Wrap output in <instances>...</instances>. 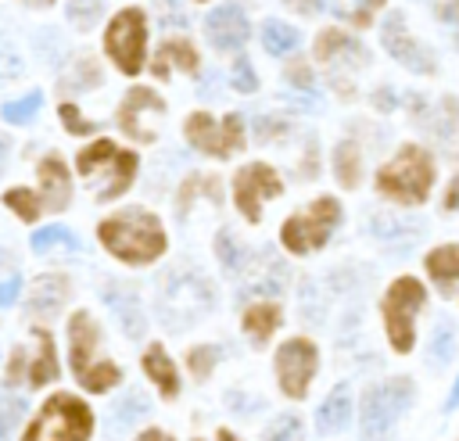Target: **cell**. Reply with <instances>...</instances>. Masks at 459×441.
Here are the masks:
<instances>
[{
    "mask_svg": "<svg viewBox=\"0 0 459 441\" xmlns=\"http://www.w3.org/2000/svg\"><path fill=\"white\" fill-rule=\"evenodd\" d=\"M79 251V240L72 237V229H65V226H47V229H39L36 237H32V251L36 255H47V251Z\"/></svg>",
    "mask_w": 459,
    "mask_h": 441,
    "instance_id": "obj_28",
    "label": "cell"
},
{
    "mask_svg": "<svg viewBox=\"0 0 459 441\" xmlns=\"http://www.w3.org/2000/svg\"><path fill=\"white\" fill-rule=\"evenodd\" d=\"M18 416H22V398L7 391V394H4V437H11V430H14Z\"/></svg>",
    "mask_w": 459,
    "mask_h": 441,
    "instance_id": "obj_39",
    "label": "cell"
},
{
    "mask_svg": "<svg viewBox=\"0 0 459 441\" xmlns=\"http://www.w3.org/2000/svg\"><path fill=\"white\" fill-rule=\"evenodd\" d=\"M276 326H280V308H276V305H251V308L244 312V330H247V337H251L258 348L273 337Z\"/></svg>",
    "mask_w": 459,
    "mask_h": 441,
    "instance_id": "obj_26",
    "label": "cell"
},
{
    "mask_svg": "<svg viewBox=\"0 0 459 441\" xmlns=\"http://www.w3.org/2000/svg\"><path fill=\"white\" fill-rule=\"evenodd\" d=\"M100 240L111 255H118L122 262H133V265L154 262L165 251L161 222L143 208H126V212L104 219L100 222Z\"/></svg>",
    "mask_w": 459,
    "mask_h": 441,
    "instance_id": "obj_1",
    "label": "cell"
},
{
    "mask_svg": "<svg viewBox=\"0 0 459 441\" xmlns=\"http://www.w3.org/2000/svg\"><path fill=\"white\" fill-rule=\"evenodd\" d=\"M290 7H298L301 14H319L323 7H326V0H287Z\"/></svg>",
    "mask_w": 459,
    "mask_h": 441,
    "instance_id": "obj_44",
    "label": "cell"
},
{
    "mask_svg": "<svg viewBox=\"0 0 459 441\" xmlns=\"http://www.w3.org/2000/svg\"><path fill=\"white\" fill-rule=\"evenodd\" d=\"M333 169H337V179L344 186H355L359 183V151L351 140L337 143V154H333Z\"/></svg>",
    "mask_w": 459,
    "mask_h": 441,
    "instance_id": "obj_31",
    "label": "cell"
},
{
    "mask_svg": "<svg viewBox=\"0 0 459 441\" xmlns=\"http://www.w3.org/2000/svg\"><path fill=\"white\" fill-rule=\"evenodd\" d=\"M14 298H18V276H14V272H7V280H4V294H0V301H4V305H14Z\"/></svg>",
    "mask_w": 459,
    "mask_h": 441,
    "instance_id": "obj_43",
    "label": "cell"
},
{
    "mask_svg": "<svg viewBox=\"0 0 459 441\" xmlns=\"http://www.w3.org/2000/svg\"><path fill=\"white\" fill-rule=\"evenodd\" d=\"M215 305V294H212V283L197 272H169L165 276V287H161V316L169 326H190L197 316H204L208 308Z\"/></svg>",
    "mask_w": 459,
    "mask_h": 441,
    "instance_id": "obj_6",
    "label": "cell"
},
{
    "mask_svg": "<svg viewBox=\"0 0 459 441\" xmlns=\"http://www.w3.org/2000/svg\"><path fill=\"white\" fill-rule=\"evenodd\" d=\"M215 247H219V262L226 265V272H237L240 269V247H237V240L230 233H219Z\"/></svg>",
    "mask_w": 459,
    "mask_h": 441,
    "instance_id": "obj_36",
    "label": "cell"
},
{
    "mask_svg": "<svg viewBox=\"0 0 459 441\" xmlns=\"http://www.w3.org/2000/svg\"><path fill=\"white\" fill-rule=\"evenodd\" d=\"M68 18L79 29H90L100 18V0H68Z\"/></svg>",
    "mask_w": 459,
    "mask_h": 441,
    "instance_id": "obj_35",
    "label": "cell"
},
{
    "mask_svg": "<svg viewBox=\"0 0 459 441\" xmlns=\"http://www.w3.org/2000/svg\"><path fill=\"white\" fill-rule=\"evenodd\" d=\"M161 22H165V25H172V22H176V25H183V22H186V18H183V14H179V7H169V11H165V18H161Z\"/></svg>",
    "mask_w": 459,
    "mask_h": 441,
    "instance_id": "obj_46",
    "label": "cell"
},
{
    "mask_svg": "<svg viewBox=\"0 0 459 441\" xmlns=\"http://www.w3.org/2000/svg\"><path fill=\"white\" fill-rule=\"evenodd\" d=\"M445 204H448V208H459V176L452 179V186H448V197H445Z\"/></svg>",
    "mask_w": 459,
    "mask_h": 441,
    "instance_id": "obj_45",
    "label": "cell"
},
{
    "mask_svg": "<svg viewBox=\"0 0 459 441\" xmlns=\"http://www.w3.org/2000/svg\"><path fill=\"white\" fill-rule=\"evenodd\" d=\"M79 172H82L86 183H93L97 201H111V197H118V194L133 183L136 154L118 151V147L108 143V140H97L93 147L79 151Z\"/></svg>",
    "mask_w": 459,
    "mask_h": 441,
    "instance_id": "obj_2",
    "label": "cell"
},
{
    "mask_svg": "<svg viewBox=\"0 0 459 441\" xmlns=\"http://www.w3.org/2000/svg\"><path fill=\"white\" fill-rule=\"evenodd\" d=\"M161 111H165V104H161L158 93H151V90H129V97L118 108V125L133 140H154V122L151 118H161Z\"/></svg>",
    "mask_w": 459,
    "mask_h": 441,
    "instance_id": "obj_15",
    "label": "cell"
},
{
    "mask_svg": "<svg viewBox=\"0 0 459 441\" xmlns=\"http://www.w3.org/2000/svg\"><path fill=\"white\" fill-rule=\"evenodd\" d=\"M186 136H190L194 147H201L204 154H215V158H230L244 143V129H240L237 115H226L222 122H212V115L197 111V115L186 118Z\"/></svg>",
    "mask_w": 459,
    "mask_h": 441,
    "instance_id": "obj_11",
    "label": "cell"
},
{
    "mask_svg": "<svg viewBox=\"0 0 459 441\" xmlns=\"http://www.w3.org/2000/svg\"><path fill=\"white\" fill-rule=\"evenodd\" d=\"M337 219H341V208H337V201H333V197H319V201H316V204H308L301 215L287 219L280 237H283L287 251H294V255H305V251L319 247V244L330 237V229L337 226Z\"/></svg>",
    "mask_w": 459,
    "mask_h": 441,
    "instance_id": "obj_7",
    "label": "cell"
},
{
    "mask_svg": "<svg viewBox=\"0 0 459 441\" xmlns=\"http://www.w3.org/2000/svg\"><path fill=\"white\" fill-rule=\"evenodd\" d=\"M143 373L158 384V391H161L165 398H172V394L179 391L176 366H172V359L165 355V348H161V344H151V348H147V355H143Z\"/></svg>",
    "mask_w": 459,
    "mask_h": 441,
    "instance_id": "obj_22",
    "label": "cell"
},
{
    "mask_svg": "<svg viewBox=\"0 0 459 441\" xmlns=\"http://www.w3.org/2000/svg\"><path fill=\"white\" fill-rule=\"evenodd\" d=\"M384 0H326V7L333 11V14H341L344 22H351V25H369L373 22V11L380 7Z\"/></svg>",
    "mask_w": 459,
    "mask_h": 441,
    "instance_id": "obj_30",
    "label": "cell"
},
{
    "mask_svg": "<svg viewBox=\"0 0 459 441\" xmlns=\"http://www.w3.org/2000/svg\"><path fill=\"white\" fill-rule=\"evenodd\" d=\"M427 272L430 280L445 290V294H455L459 290V247L448 244V247H437L427 255Z\"/></svg>",
    "mask_w": 459,
    "mask_h": 441,
    "instance_id": "obj_21",
    "label": "cell"
},
{
    "mask_svg": "<svg viewBox=\"0 0 459 441\" xmlns=\"http://www.w3.org/2000/svg\"><path fill=\"white\" fill-rule=\"evenodd\" d=\"M283 190V183L276 179V172L269 165H244L233 179V197H237V208L244 212V219L258 222L262 219V201L276 197Z\"/></svg>",
    "mask_w": 459,
    "mask_h": 441,
    "instance_id": "obj_12",
    "label": "cell"
},
{
    "mask_svg": "<svg viewBox=\"0 0 459 441\" xmlns=\"http://www.w3.org/2000/svg\"><path fill=\"white\" fill-rule=\"evenodd\" d=\"M32 344H36V355H29V359H25L22 351L11 355V362H7V384H14V380L22 376V369H25L29 387H39V384H47V380L57 376V355H54L50 333H47V330H36V333H32Z\"/></svg>",
    "mask_w": 459,
    "mask_h": 441,
    "instance_id": "obj_14",
    "label": "cell"
},
{
    "mask_svg": "<svg viewBox=\"0 0 459 441\" xmlns=\"http://www.w3.org/2000/svg\"><path fill=\"white\" fill-rule=\"evenodd\" d=\"M68 298V283L61 276H39L29 290V308L32 312H57Z\"/></svg>",
    "mask_w": 459,
    "mask_h": 441,
    "instance_id": "obj_25",
    "label": "cell"
},
{
    "mask_svg": "<svg viewBox=\"0 0 459 441\" xmlns=\"http://www.w3.org/2000/svg\"><path fill=\"white\" fill-rule=\"evenodd\" d=\"M333 57H351V61H366V54H362V47L355 43V39H348L344 32H337V29H326L319 39H316V61H323V65H330Z\"/></svg>",
    "mask_w": 459,
    "mask_h": 441,
    "instance_id": "obj_23",
    "label": "cell"
},
{
    "mask_svg": "<svg viewBox=\"0 0 459 441\" xmlns=\"http://www.w3.org/2000/svg\"><path fill=\"white\" fill-rule=\"evenodd\" d=\"M104 301L111 305V312L118 316V323H122V330L129 333V337H140L143 333V308H140V301H136V294L133 290H126V287H104Z\"/></svg>",
    "mask_w": 459,
    "mask_h": 441,
    "instance_id": "obj_20",
    "label": "cell"
},
{
    "mask_svg": "<svg viewBox=\"0 0 459 441\" xmlns=\"http://www.w3.org/2000/svg\"><path fill=\"white\" fill-rule=\"evenodd\" d=\"M215 359H219L215 348H194V351H190V369H194L197 376H208L212 366H215Z\"/></svg>",
    "mask_w": 459,
    "mask_h": 441,
    "instance_id": "obj_38",
    "label": "cell"
},
{
    "mask_svg": "<svg viewBox=\"0 0 459 441\" xmlns=\"http://www.w3.org/2000/svg\"><path fill=\"white\" fill-rule=\"evenodd\" d=\"M68 337H72V369H75V380L100 394L108 391L111 384L122 380V369L115 362H97L93 351H97V323L86 316V312H75L72 323H68Z\"/></svg>",
    "mask_w": 459,
    "mask_h": 441,
    "instance_id": "obj_5",
    "label": "cell"
},
{
    "mask_svg": "<svg viewBox=\"0 0 459 441\" xmlns=\"http://www.w3.org/2000/svg\"><path fill=\"white\" fill-rule=\"evenodd\" d=\"M36 111H39V93H29V97H22V100H11V104H4V118H7L11 125H18V122H29Z\"/></svg>",
    "mask_w": 459,
    "mask_h": 441,
    "instance_id": "obj_34",
    "label": "cell"
},
{
    "mask_svg": "<svg viewBox=\"0 0 459 441\" xmlns=\"http://www.w3.org/2000/svg\"><path fill=\"white\" fill-rule=\"evenodd\" d=\"M437 18H441V25H448L452 39L459 43V0H445V4L437 7Z\"/></svg>",
    "mask_w": 459,
    "mask_h": 441,
    "instance_id": "obj_40",
    "label": "cell"
},
{
    "mask_svg": "<svg viewBox=\"0 0 459 441\" xmlns=\"http://www.w3.org/2000/svg\"><path fill=\"white\" fill-rule=\"evenodd\" d=\"M197 441H201V437H197ZM215 441H237V437H233L230 430H219V434H215Z\"/></svg>",
    "mask_w": 459,
    "mask_h": 441,
    "instance_id": "obj_49",
    "label": "cell"
},
{
    "mask_svg": "<svg viewBox=\"0 0 459 441\" xmlns=\"http://www.w3.org/2000/svg\"><path fill=\"white\" fill-rule=\"evenodd\" d=\"M39 201L50 212H61L68 204V172L61 158H43L39 165Z\"/></svg>",
    "mask_w": 459,
    "mask_h": 441,
    "instance_id": "obj_19",
    "label": "cell"
},
{
    "mask_svg": "<svg viewBox=\"0 0 459 441\" xmlns=\"http://www.w3.org/2000/svg\"><path fill=\"white\" fill-rule=\"evenodd\" d=\"M459 405V376H455V384H452V394H448V409H455Z\"/></svg>",
    "mask_w": 459,
    "mask_h": 441,
    "instance_id": "obj_48",
    "label": "cell"
},
{
    "mask_svg": "<svg viewBox=\"0 0 459 441\" xmlns=\"http://www.w3.org/2000/svg\"><path fill=\"white\" fill-rule=\"evenodd\" d=\"M143 36H147V22H143V11H136V7L118 11L115 22L108 25L104 47H108L111 61H115L126 75L140 72V65H143Z\"/></svg>",
    "mask_w": 459,
    "mask_h": 441,
    "instance_id": "obj_10",
    "label": "cell"
},
{
    "mask_svg": "<svg viewBox=\"0 0 459 441\" xmlns=\"http://www.w3.org/2000/svg\"><path fill=\"white\" fill-rule=\"evenodd\" d=\"M384 47L391 50V57L394 61H402L405 68H412V72H430L434 68V57L405 32V18L394 11V14H387V22H384Z\"/></svg>",
    "mask_w": 459,
    "mask_h": 441,
    "instance_id": "obj_16",
    "label": "cell"
},
{
    "mask_svg": "<svg viewBox=\"0 0 459 441\" xmlns=\"http://www.w3.org/2000/svg\"><path fill=\"white\" fill-rule=\"evenodd\" d=\"M452 351V326L448 323H437V333H434V355L437 359H448Z\"/></svg>",
    "mask_w": 459,
    "mask_h": 441,
    "instance_id": "obj_42",
    "label": "cell"
},
{
    "mask_svg": "<svg viewBox=\"0 0 459 441\" xmlns=\"http://www.w3.org/2000/svg\"><path fill=\"white\" fill-rule=\"evenodd\" d=\"M430 183H434V161H430V154L420 151V147H402V151L380 169V176H377V186H380L387 197L405 201V204L423 201L427 190H430Z\"/></svg>",
    "mask_w": 459,
    "mask_h": 441,
    "instance_id": "obj_4",
    "label": "cell"
},
{
    "mask_svg": "<svg viewBox=\"0 0 459 441\" xmlns=\"http://www.w3.org/2000/svg\"><path fill=\"white\" fill-rule=\"evenodd\" d=\"M262 441H301V419L298 416H276L265 427Z\"/></svg>",
    "mask_w": 459,
    "mask_h": 441,
    "instance_id": "obj_33",
    "label": "cell"
},
{
    "mask_svg": "<svg viewBox=\"0 0 459 441\" xmlns=\"http://www.w3.org/2000/svg\"><path fill=\"white\" fill-rule=\"evenodd\" d=\"M348 391L344 387H337L323 405H319V412H316V423L323 427V430H337V427H344L348 423Z\"/></svg>",
    "mask_w": 459,
    "mask_h": 441,
    "instance_id": "obj_27",
    "label": "cell"
},
{
    "mask_svg": "<svg viewBox=\"0 0 459 441\" xmlns=\"http://www.w3.org/2000/svg\"><path fill=\"white\" fill-rule=\"evenodd\" d=\"M169 68H183V72H197V54L186 39H169L161 43L158 57H154V75H169Z\"/></svg>",
    "mask_w": 459,
    "mask_h": 441,
    "instance_id": "obj_24",
    "label": "cell"
},
{
    "mask_svg": "<svg viewBox=\"0 0 459 441\" xmlns=\"http://www.w3.org/2000/svg\"><path fill=\"white\" fill-rule=\"evenodd\" d=\"M136 441H172V437H165L161 430H143V434H140Z\"/></svg>",
    "mask_w": 459,
    "mask_h": 441,
    "instance_id": "obj_47",
    "label": "cell"
},
{
    "mask_svg": "<svg viewBox=\"0 0 459 441\" xmlns=\"http://www.w3.org/2000/svg\"><path fill=\"white\" fill-rule=\"evenodd\" d=\"M423 283H416L412 276H402L391 283L387 298H384V323H387V337L394 344V351H409L412 348V316L423 305Z\"/></svg>",
    "mask_w": 459,
    "mask_h": 441,
    "instance_id": "obj_8",
    "label": "cell"
},
{
    "mask_svg": "<svg viewBox=\"0 0 459 441\" xmlns=\"http://www.w3.org/2000/svg\"><path fill=\"white\" fill-rule=\"evenodd\" d=\"M230 82H233L240 93H251V90L258 86V79H255V72H251V65H247L244 57L233 65V75H230Z\"/></svg>",
    "mask_w": 459,
    "mask_h": 441,
    "instance_id": "obj_37",
    "label": "cell"
},
{
    "mask_svg": "<svg viewBox=\"0 0 459 441\" xmlns=\"http://www.w3.org/2000/svg\"><path fill=\"white\" fill-rule=\"evenodd\" d=\"M409 394H412L409 380H384V384L369 387V394L362 398V437L366 441H380L394 427V419L405 409Z\"/></svg>",
    "mask_w": 459,
    "mask_h": 441,
    "instance_id": "obj_9",
    "label": "cell"
},
{
    "mask_svg": "<svg viewBox=\"0 0 459 441\" xmlns=\"http://www.w3.org/2000/svg\"><path fill=\"white\" fill-rule=\"evenodd\" d=\"M61 118L68 122V129H72V133H90V129H97L93 122H86V118H79V111H75V104H61Z\"/></svg>",
    "mask_w": 459,
    "mask_h": 441,
    "instance_id": "obj_41",
    "label": "cell"
},
{
    "mask_svg": "<svg viewBox=\"0 0 459 441\" xmlns=\"http://www.w3.org/2000/svg\"><path fill=\"white\" fill-rule=\"evenodd\" d=\"M262 47L269 54H290L298 47V29H290L283 22H265L262 25Z\"/></svg>",
    "mask_w": 459,
    "mask_h": 441,
    "instance_id": "obj_29",
    "label": "cell"
},
{
    "mask_svg": "<svg viewBox=\"0 0 459 441\" xmlns=\"http://www.w3.org/2000/svg\"><path fill=\"white\" fill-rule=\"evenodd\" d=\"M90 430H93L90 409L72 394H54L29 423L25 441H90Z\"/></svg>",
    "mask_w": 459,
    "mask_h": 441,
    "instance_id": "obj_3",
    "label": "cell"
},
{
    "mask_svg": "<svg viewBox=\"0 0 459 441\" xmlns=\"http://www.w3.org/2000/svg\"><path fill=\"white\" fill-rule=\"evenodd\" d=\"M312 373H316V348L308 341H287L276 351V376L287 398H305Z\"/></svg>",
    "mask_w": 459,
    "mask_h": 441,
    "instance_id": "obj_13",
    "label": "cell"
},
{
    "mask_svg": "<svg viewBox=\"0 0 459 441\" xmlns=\"http://www.w3.org/2000/svg\"><path fill=\"white\" fill-rule=\"evenodd\" d=\"M4 201H7V208H14L25 222H32V219L39 215V208H43L39 194H29V190H7V194H4Z\"/></svg>",
    "mask_w": 459,
    "mask_h": 441,
    "instance_id": "obj_32",
    "label": "cell"
},
{
    "mask_svg": "<svg viewBox=\"0 0 459 441\" xmlns=\"http://www.w3.org/2000/svg\"><path fill=\"white\" fill-rule=\"evenodd\" d=\"M283 283H287L283 262H280L273 251H262V255L255 258V265H251V272H247L240 294H276V290H283Z\"/></svg>",
    "mask_w": 459,
    "mask_h": 441,
    "instance_id": "obj_18",
    "label": "cell"
},
{
    "mask_svg": "<svg viewBox=\"0 0 459 441\" xmlns=\"http://www.w3.org/2000/svg\"><path fill=\"white\" fill-rule=\"evenodd\" d=\"M25 4H32V7H47V4H54V0H25Z\"/></svg>",
    "mask_w": 459,
    "mask_h": 441,
    "instance_id": "obj_50",
    "label": "cell"
},
{
    "mask_svg": "<svg viewBox=\"0 0 459 441\" xmlns=\"http://www.w3.org/2000/svg\"><path fill=\"white\" fill-rule=\"evenodd\" d=\"M204 29H208L212 47H219V50H237L247 39V18H244V11L237 4H226V7L212 11Z\"/></svg>",
    "mask_w": 459,
    "mask_h": 441,
    "instance_id": "obj_17",
    "label": "cell"
}]
</instances>
